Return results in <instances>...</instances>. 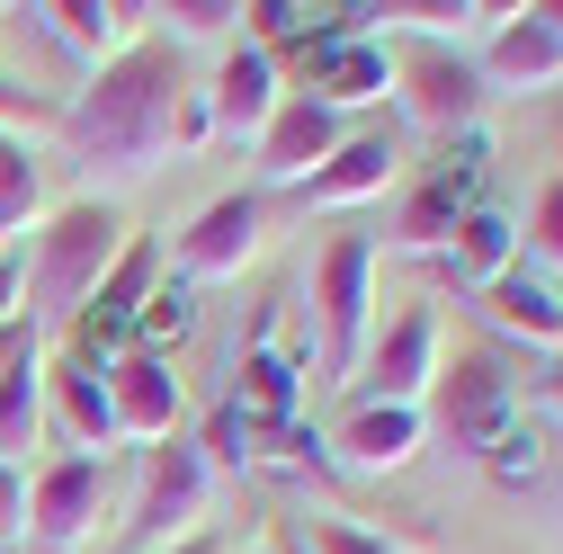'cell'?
<instances>
[{"mask_svg":"<svg viewBox=\"0 0 563 554\" xmlns=\"http://www.w3.org/2000/svg\"><path fill=\"white\" fill-rule=\"evenodd\" d=\"M233 411L260 430V421H287L296 411V367L287 358H268V350H251L242 358V385H233Z\"/></svg>","mask_w":563,"mask_h":554,"instance_id":"obj_26","label":"cell"},{"mask_svg":"<svg viewBox=\"0 0 563 554\" xmlns=\"http://www.w3.org/2000/svg\"><path fill=\"white\" fill-rule=\"evenodd\" d=\"M430 268H439V287L483 296L501 268H519V215H501V206H474V215L448 233V251H439Z\"/></svg>","mask_w":563,"mask_h":554,"instance_id":"obj_16","label":"cell"},{"mask_svg":"<svg viewBox=\"0 0 563 554\" xmlns=\"http://www.w3.org/2000/svg\"><path fill=\"white\" fill-rule=\"evenodd\" d=\"M188 63H179V45H162V36H144L134 54H117V63H99V73L63 99V117H54V134L73 144V162H90V170H108V179H153L170 153H179V117H188Z\"/></svg>","mask_w":563,"mask_h":554,"instance_id":"obj_1","label":"cell"},{"mask_svg":"<svg viewBox=\"0 0 563 554\" xmlns=\"http://www.w3.org/2000/svg\"><path fill=\"white\" fill-rule=\"evenodd\" d=\"M537 411L563 430V350H554V358H545V376H537Z\"/></svg>","mask_w":563,"mask_h":554,"instance_id":"obj_34","label":"cell"},{"mask_svg":"<svg viewBox=\"0 0 563 554\" xmlns=\"http://www.w3.org/2000/svg\"><path fill=\"white\" fill-rule=\"evenodd\" d=\"M153 268H162V251H153L144 233H134V242L117 251V268L99 277V296H90V313H81V358L99 350V331H125L134 313L153 304Z\"/></svg>","mask_w":563,"mask_h":554,"instance_id":"obj_22","label":"cell"},{"mask_svg":"<svg viewBox=\"0 0 563 554\" xmlns=\"http://www.w3.org/2000/svg\"><path fill=\"white\" fill-rule=\"evenodd\" d=\"M420 439H430V421L420 411H394V402H349V421H340V465H358V474H394L420 456Z\"/></svg>","mask_w":563,"mask_h":554,"instance_id":"obj_20","label":"cell"},{"mask_svg":"<svg viewBox=\"0 0 563 554\" xmlns=\"http://www.w3.org/2000/svg\"><path fill=\"white\" fill-rule=\"evenodd\" d=\"M474 73H483V90H519V99H537V90L563 81V36H554L537 10H501V19L483 27Z\"/></svg>","mask_w":563,"mask_h":554,"instance_id":"obj_12","label":"cell"},{"mask_svg":"<svg viewBox=\"0 0 563 554\" xmlns=\"http://www.w3.org/2000/svg\"><path fill=\"white\" fill-rule=\"evenodd\" d=\"M474 313L501 331V340H528V350H545V358L563 350V296L545 287L537 268H501V277L474 296Z\"/></svg>","mask_w":563,"mask_h":554,"instance_id":"obj_17","label":"cell"},{"mask_svg":"<svg viewBox=\"0 0 563 554\" xmlns=\"http://www.w3.org/2000/svg\"><path fill=\"white\" fill-rule=\"evenodd\" d=\"M554 492H563V483H554Z\"/></svg>","mask_w":563,"mask_h":554,"instance_id":"obj_40","label":"cell"},{"mask_svg":"<svg viewBox=\"0 0 563 554\" xmlns=\"http://www.w3.org/2000/svg\"><path fill=\"white\" fill-rule=\"evenodd\" d=\"M10 19H27V36H45L63 63H81V81L153 36L144 0H36V10H10Z\"/></svg>","mask_w":563,"mask_h":554,"instance_id":"obj_9","label":"cell"},{"mask_svg":"<svg viewBox=\"0 0 563 554\" xmlns=\"http://www.w3.org/2000/svg\"><path fill=\"white\" fill-rule=\"evenodd\" d=\"M277 54L268 45H224V63H216V81L197 90V108H206V134H224V144H260L268 134V117H277Z\"/></svg>","mask_w":563,"mask_h":554,"instance_id":"obj_11","label":"cell"},{"mask_svg":"<svg viewBox=\"0 0 563 554\" xmlns=\"http://www.w3.org/2000/svg\"><path fill=\"white\" fill-rule=\"evenodd\" d=\"M394 170H402V144H394V134H349L313 179H296V197H305V206H367V197L394 188Z\"/></svg>","mask_w":563,"mask_h":554,"instance_id":"obj_18","label":"cell"},{"mask_svg":"<svg viewBox=\"0 0 563 554\" xmlns=\"http://www.w3.org/2000/svg\"><path fill=\"white\" fill-rule=\"evenodd\" d=\"M251 439H260V430L242 421V411H233V402H216V421H206V447H197V456H206V474H216V465H224V474H242V465L260 456Z\"/></svg>","mask_w":563,"mask_h":554,"instance_id":"obj_30","label":"cell"},{"mask_svg":"<svg viewBox=\"0 0 563 554\" xmlns=\"http://www.w3.org/2000/svg\"><path fill=\"white\" fill-rule=\"evenodd\" d=\"M0 554H19V545H0Z\"/></svg>","mask_w":563,"mask_h":554,"instance_id":"obj_39","label":"cell"},{"mask_svg":"<svg viewBox=\"0 0 563 554\" xmlns=\"http://www.w3.org/2000/svg\"><path fill=\"white\" fill-rule=\"evenodd\" d=\"M465 215H474V162H448L439 179H420V188H411V206H402L394 242H402V251H430V259H439V251H448V233H456Z\"/></svg>","mask_w":563,"mask_h":554,"instance_id":"obj_21","label":"cell"},{"mask_svg":"<svg viewBox=\"0 0 563 554\" xmlns=\"http://www.w3.org/2000/svg\"><path fill=\"white\" fill-rule=\"evenodd\" d=\"M519 268H537L545 287L563 277V179H545L528 197V215H519Z\"/></svg>","mask_w":563,"mask_h":554,"instance_id":"obj_25","label":"cell"},{"mask_svg":"<svg viewBox=\"0 0 563 554\" xmlns=\"http://www.w3.org/2000/svg\"><path fill=\"white\" fill-rule=\"evenodd\" d=\"M268 545H277V554H305V545H296V528H287V536H268Z\"/></svg>","mask_w":563,"mask_h":554,"instance_id":"obj_37","label":"cell"},{"mask_svg":"<svg viewBox=\"0 0 563 554\" xmlns=\"http://www.w3.org/2000/svg\"><path fill=\"white\" fill-rule=\"evenodd\" d=\"M420 421H439V439L483 465L492 447H501V430H519V376H510V358L501 350H456V367L439 358V385H430V402H420Z\"/></svg>","mask_w":563,"mask_h":554,"instance_id":"obj_4","label":"cell"},{"mask_svg":"<svg viewBox=\"0 0 563 554\" xmlns=\"http://www.w3.org/2000/svg\"><path fill=\"white\" fill-rule=\"evenodd\" d=\"M528 10H537V19H545V27L563 36V0H528Z\"/></svg>","mask_w":563,"mask_h":554,"instance_id":"obj_36","label":"cell"},{"mask_svg":"<svg viewBox=\"0 0 563 554\" xmlns=\"http://www.w3.org/2000/svg\"><path fill=\"white\" fill-rule=\"evenodd\" d=\"M296 545H305V554H402L394 536H376V528H358V519H305Z\"/></svg>","mask_w":563,"mask_h":554,"instance_id":"obj_29","label":"cell"},{"mask_svg":"<svg viewBox=\"0 0 563 554\" xmlns=\"http://www.w3.org/2000/svg\"><path fill=\"white\" fill-rule=\"evenodd\" d=\"M483 465H492V483H537V465H545V439H537V430H501V447H492Z\"/></svg>","mask_w":563,"mask_h":554,"instance_id":"obj_32","label":"cell"},{"mask_svg":"<svg viewBox=\"0 0 563 554\" xmlns=\"http://www.w3.org/2000/svg\"><path fill=\"white\" fill-rule=\"evenodd\" d=\"M313 331H322V376L349 385L376 340V242L367 233H331L313 259Z\"/></svg>","mask_w":563,"mask_h":554,"instance_id":"obj_3","label":"cell"},{"mask_svg":"<svg viewBox=\"0 0 563 554\" xmlns=\"http://www.w3.org/2000/svg\"><path fill=\"white\" fill-rule=\"evenodd\" d=\"M36 430H45V340H36V322H27L19 350L0 358V465H27Z\"/></svg>","mask_w":563,"mask_h":554,"instance_id":"obj_19","label":"cell"},{"mask_svg":"<svg viewBox=\"0 0 563 554\" xmlns=\"http://www.w3.org/2000/svg\"><path fill=\"white\" fill-rule=\"evenodd\" d=\"M349 144V125L322 108V99H305V90H287L277 99V117H268V134H260V179H277V188H296V179H313L331 153Z\"/></svg>","mask_w":563,"mask_h":554,"instance_id":"obj_14","label":"cell"},{"mask_svg":"<svg viewBox=\"0 0 563 554\" xmlns=\"http://www.w3.org/2000/svg\"><path fill=\"white\" fill-rule=\"evenodd\" d=\"M170 45H242V0H162L153 10Z\"/></svg>","mask_w":563,"mask_h":554,"instance_id":"obj_27","label":"cell"},{"mask_svg":"<svg viewBox=\"0 0 563 554\" xmlns=\"http://www.w3.org/2000/svg\"><path fill=\"white\" fill-rule=\"evenodd\" d=\"M108 376V411H117V439H144V447H162V439H179V421H188V394H179V367L170 358H117V367H99Z\"/></svg>","mask_w":563,"mask_h":554,"instance_id":"obj_13","label":"cell"},{"mask_svg":"<svg viewBox=\"0 0 563 554\" xmlns=\"http://www.w3.org/2000/svg\"><path fill=\"white\" fill-rule=\"evenodd\" d=\"M162 554H224V536H216V528H197V536H179V545H162Z\"/></svg>","mask_w":563,"mask_h":554,"instance_id":"obj_35","label":"cell"},{"mask_svg":"<svg viewBox=\"0 0 563 554\" xmlns=\"http://www.w3.org/2000/svg\"><path fill=\"white\" fill-rule=\"evenodd\" d=\"M268 242V197L260 188H224L206 197L179 224V287H216V277H242Z\"/></svg>","mask_w":563,"mask_h":554,"instance_id":"obj_10","label":"cell"},{"mask_svg":"<svg viewBox=\"0 0 563 554\" xmlns=\"http://www.w3.org/2000/svg\"><path fill=\"white\" fill-rule=\"evenodd\" d=\"M439 385V313L430 304H402L376 340H367V358L358 376H349V402H394V411H420Z\"/></svg>","mask_w":563,"mask_h":554,"instance_id":"obj_7","label":"cell"},{"mask_svg":"<svg viewBox=\"0 0 563 554\" xmlns=\"http://www.w3.org/2000/svg\"><path fill=\"white\" fill-rule=\"evenodd\" d=\"M36 215H45V153L27 134H0V251L10 233H36Z\"/></svg>","mask_w":563,"mask_h":554,"instance_id":"obj_24","label":"cell"},{"mask_svg":"<svg viewBox=\"0 0 563 554\" xmlns=\"http://www.w3.org/2000/svg\"><path fill=\"white\" fill-rule=\"evenodd\" d=\"M125 242H134V233H125V215H117L108 197H63V206H45L36 233H27V268H19L27 322H81L90 296H99V277L117 268Z\"/></svg>","mask_w":563,"mask_h":554,"instance_id":"obj_2","label":"cell"},{"mask_svg":"<svg viewBox=\"0 0 563 554\" xmlns=\"http://www.w3.org/2000/svg\"><path fill=\"white\" fill-rule=\"evenodd\" d=\"M206 501H216V474H206L197 439H162V447H144V483H134L125 536L144 554H162V545H179V536L206 528Z\"/></svg>","mask_w":563,"mask_h":554,"instance_id":"obj_5","label":"cell"},{"mask_svg":"<svg viewBox=\"0 0 563 554\" xmlns=\"http://www.w3.org/2000/svg\"><path fill=\"white\" fill-rule=\"evenodd\" d=\"M188 322H197V296H188V287H153V304L134 313V331H144V358L179 350V340H188Z\"/></svg>","mask_w":563,"mask_h":554,"instance_id":"obj_28","label":"cell"},{"mask_svg":"<svg viewBox=\"0 0 563 554\" xmlns=\"http://www.w3.org/2000/svg\"><path fill=\"white\" fill-rule=\"evenodd\" d=\"M45 421L73 439V456H108L117 447V411H108V376L81 358H45Z\"/></svg>","mask_w":563,"mask_h":554,"instance_id":"obj_15","label":"cell"},{"mask_svg":"<svg viewBox=\"0 0 563 554\" xmlns=\"http://www.w3.org/2000/svg\"><path fill=\"white\" fill-rule=\"evenodd\" d=\"M385 81H394V54H385V45H349V36H331L322 63H313V90H305V99H322L331 117H349L358 99H385Z\"/></svg>","mask_w":563,"mask_h":554,"instance_id":"obj_23","label":"cell"},{"mask_svg":"<svg viewBox=\"0 0 563 554\" xmlns=\"http://www.w3.org/2000/svg\"><path fill=\"white\" fill-rule=\"evenodd\" d=\"M394 99H402V117L411 125H430V134H474V117H483V73H474V54L465 45H420V36H402L394 45Z\"/></svg>","mask_w":563,"mask_h":554,"instance_id":"obj_6","label":"cell"},{"mask_svg":"<svg viewBox=\"0 0 563 554\" xmlns=\"http://www.w3.org/2000/svg\"><path fill=\"white\" fill-rule=\"evenodd\" d=\"M99 510H108V456H73L63 447L54 465L27 474V545L81 554L99 536Z\"/></svg>","mask_w":563,"mask_h":554,"instance_id":"obj_8","label":"cell"},{"mask_svg":"<svg viewBox=\"0 0 563 554\" xmlns=\"http://www.w3.org/2000/svg\"><path fill=\"white\" fill-rule=\"evenodd\" d=\"M54 99H36L27 81H0V134H27V144H36V134H54Z\"/></svg>","mask_w":563,"mask_h":554,"instance_id":"obj_31","label":"cell"},{"mask_svg":"<svg viewBox=\"0 0 563 554\" xmlns=\"http://www.w3.org/2000/svg\"><path fill=\"white\" fill-rule=\"evenodd\" d=\"M0 545L27 554V465H0Z\"/></svg>","mask_w":563,"mask_h":554,"instance_id":"obj_33","label":"cell"},{"mask_svg":"<svg viewBox=\"0 0 563 554\" xmlns=\"http://www.w3.org/2000/svg\"><path fill=\"white\" fill-rule=\"evenodd\" d=\"M251 554H277V545H251Z\"/></svg>","mask_w":563,"mask_h":554,"instance_id":"obj_38","label":"cell"}]
</instances>
